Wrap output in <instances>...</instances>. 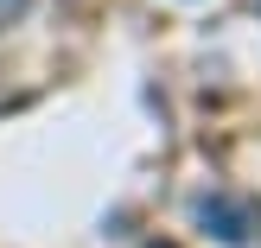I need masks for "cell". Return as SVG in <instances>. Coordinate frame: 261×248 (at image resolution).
<instances>
[{"mask_svg":"<svg viewBox=\"0 0 261 248\" xmlns=\"http://www.w3.org/2000/svg\"><path fill=\"white\" fill-rule=\"evenodd\" d=\"M191 216L204 223V236L249 248L261 236V198H242V191H211V198H191Z\"/></svg>","mask_w":261,"mask_h":248,"instance_id":"cell-1","label":"cell"},{"mask_svg":"<svg viewBox=\"0 0 261 248\" xmlns=\"http://www.w3.org/2000/svg\"><path fill=\"white\" fill-rule=\"evenodd\" d=\"M25 7H32V0H0V25H13V19L25 13Z\"/></svg>","mask_w":261,"mask_h":248,"instance_id":"cell-2","label":"cell"}]
</instances>
